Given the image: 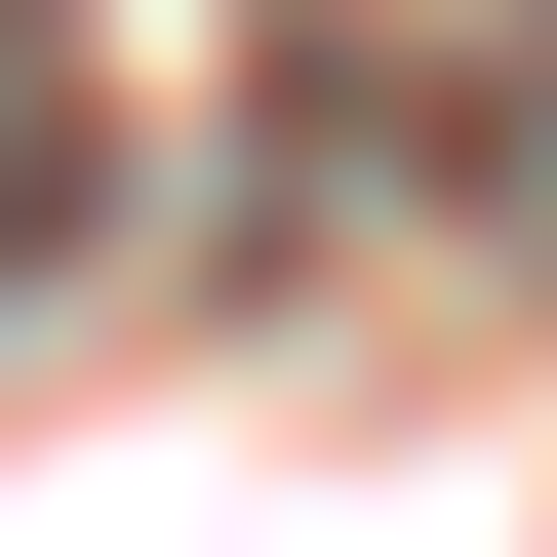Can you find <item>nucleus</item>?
<instances>
[{
    "label": "nucleus",
    "instance_id": "obj_1",
    "mask_svg": "<svg viewBox=\"0 0 557 557\" xmlns=\"http://www.w3.org/2000/svg\"><path fill=\"white\" fill-rule=\"evenodd\" d=\"M81 239V40H40V0H0V278Z\"/></svg>",
    "mask_w": 557,
    "mask_h": 557
}]
</instances>
